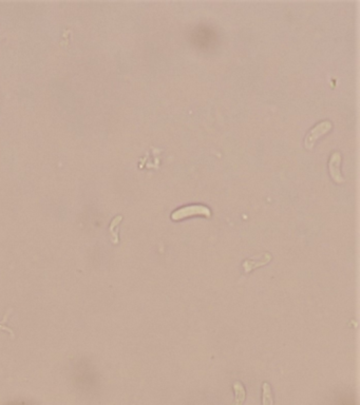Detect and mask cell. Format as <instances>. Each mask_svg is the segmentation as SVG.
<instances>
[{
  "instance_id": "obj_1",
  "label": "cell",
  "mask_w": 360,
  "mask_h": 405,
  "mask_svg": "<svg viewBox=\"0 0 360 405\" xmlns=\"http://www.w3.org/2000/svg\"><path fill=\"white\" fill-rule=\"evenodd\" d=\"M193 216H203L206 218L211 217V211L208 207L204 205H189L185 207L179 208L171 213L172 221H181L183 219L193 217Z\"/></svg>"
},
{
  "instance_id": "obj_2",
  "label": "cell",
  "mask_w": 360,
  "mask_h": 405,
  "mask_svg": "<svg viewBox=\"0 0 360 405\" xmlns=\"http://www.w3.org/2000/svg\"><path fill=\"white\" fill-rule=\"evenodd\" d=\"M332 123L328 121H323L321 123L317 124L314 128H313L304 138V146L308 150L313 149V147L315 146L316 141L318 138L322 137L324 134H326L328 131L332 129Z\"/></svg>"
},
{
  "instance_id": "obj_3",
  "label": "cell",
  "mask_w": 360,
  "mask_h": 405,
  "mask_svg": "<svg viewBox=\"0 0 360 405\" xmlns=\"http://www.w3.org/2000/svg\"><path fill=\"white\" fill-rule=\"evenodd\" d=\"M271 260H272V256L270 255V253L264 252L260 259L258 257H255L252 259H246L243 263H242V267H243L244 273H249L257 268L268 265L270 262H271Z\"/></svg>"
},
{
  "instance_id": "obj_4",
  "label": "cell",
  "mask_w": 360,
  "mask_h": 405,
  "mask_svg": "<svg viewBox=\"0 0 360 405\" xmlns=\"http://www.w3.org/2000/svg\"><path fill=\"white\" fill-rule=\"evenodd\" d=\"M340 164H341V154L339 152H334L328 162V169H330L331 177L334 181L341 184L344 181V179L340 171Z\"/></svg>"
},
{
  "instance_id": "obj_5",
  "label": "cell",
  "mask_w": 360,
  "mask_h": 405,
  "mask_svg": "<svg viewBox=\"0 0 360 405\" xmlns=\"http://www.w3.org/2000/svg\"><path fill=\"white\" fill-rule=\"evenodd\" d=\"M233 391L234 394H236V399H234L232 405H243L246 399V391L244 385L240 381H236L233 383Z\"/></svg>"
},
{
  "instance_id": "obj_6",
  "label": "cell",
  "mask_w": 360,
  "mask_h": 405,
  "mask_svg": "<svg viewBox=\"0 0 360 405\" xmlns=\"http://www.w3.org/2000/svg\"><path fill=\"white\" fill-rule=\"evenodd\" d=\"M122 220H123V217L122 216H117L113 221H112V223L110 224V233H111V236H112V243L114 244V245H117L120 243V239H119V228H117V226H119V224L121 223L122 222Z\"/></svg>"
},
{
  "instance_id": "obj_7",
  "label": "cell",
  "mask_w": 360,
  "mask_h": 405,
  "mask_svg": "<svg viewBox=\"0 0 360 405\" xmlns=\"http://www.w3.org/2000/svg\"><path fill=\"white\" fill-rule=\"evenodd\" d=\"M262 390H263L262 404L263 405H273V398H272L270 384L268 382H264L262 384Z\"/></svg>"
},
{
  "instance_id": "obj_8",
  "label": "cell",
  "mask_w": 360,
  "mask_h": 405,
  "mask_svg": "<svg viewBox=\"0 0 360 405\" xmlns=\"http://www.w3.org/2000/svg\"><path fill=\"white\" fill-rule=\"evenodd\" d=\"M0 330H5V331H7V332H9L10 335H11V338H12V339H15V333H14V331H13L10 327H6V326H4V325L0 324Z\"/></svg>"
}]
</instances>
